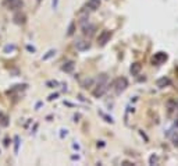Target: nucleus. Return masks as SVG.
<instances>
[{"label":"nucleus","mask_w":178,"mask_h":166,"mask_svg":"<svg viewBox=\"0 0 178 166\" xmlns=\"http://www.w3.org/2000/svg\"><path fill=\"white\" fill-rule=\"evenodd\" d=\"M166 85H170V80L166 78V77H163V78H160L157 81V87H160V88H164Z\"/></svg>","instance_id":"nucleus-13"},{"label":"nucleus","mask_w":178,"mask_h":166,"mask_svg":"<svg viewBox=\"0 0 178 166\" xmlns=\"http://www.w3.org/2000/svg\"><path fill=\"white\" fill-rule=\"evenodd\" d=\"M4 145H6V147L9 145V138H6V140H4Z\"/></svg>","instance_id":"nucleus-26"},{"label":"nucleus","mask_w":178,"mask_h":166,"mask_svg":"<svg viewBox=\"0 0 178 166\" xmlns=\"http://www.w3.org/2000/svg\"><path fill=\"white\" fill-rule=\"evenodd\" d=\"M59 85V83H57V81H47L46 83V87H49V88H56V87Z\"/></svg>","instance_id":"nucleus-19"},{"label":"nucleus","mask_w":178,"mask_h":166,"mask_svg":"<svg viewBox=\"0 0 178 166\" xmlns=\"http://www.w3.org/2000/svg\"><path fill=\"white\" fill-rule=\"evenodd\" d=\"M3 4L9 9V10H20L21 7L24 6L22 0H4Z\"/></svg>","instance_id":"nucleus-2"},{"label":"nucleus","mask_w":178,"mask_h":166,"mask_svg":"<svg viewBox=\"0 0 178 166\" xmlns=\"http://www.w3.org/2000/svg\"><path fill=\"white\" fill-rule=\"evenodd\" d=\"M75 48H77V50H79V52H85V50H88L89 48H91V42H88V41H82V39H78L75 42Z\"/></svg>","instance_id":"nucleus-5"},{"label":"nucleus","mask_w":178,"mask_h":166,"mask_svg":"<svg viewBox=\"0 0 178 166\" xmlns=\"http://www.w3.org/2000/svg\"><path fill=\"white\" fill-rule=\"evenodd\" d=\"M15 49V45H7V46H4V53H10V52H14Z\"/></svg>","instance_id":"nucleus-18"},{"label":"nucleus","mask_w":178,"mask_h":166,"mask_svg":"<svg viewBox=\"0 0 178 166\" xmlns=\"http://www.w3.org/2000/svg\"><path fill=\"white\" fill-rule=\"evenodd\" d=\"M26 50H29V52H32V53H33V52H35L36 49H35L33 46H31V45H26Z\"/></svg>","instance_id":"nucleus-21"},{"label":"nucleus","mask_w":178,"mask_h":166,"mask_svg":"<svg viewBox=\"0 0 178 166\" xmlns=\"http://www.w3.org/2000/svg\"><path fill=\"white\" fill-rule=\"evenodd\" d=\"M10 124V120H9V116L4 115V113H0V126L2 127H7Z\"/></svg>","instance_id":"nucleus-10"},{"label":"nucleus","mask_w":178,"mask_h":166,"mask_svg":"<svg viewBox=\"0 0 178 166\" xmlns=\"http://www.w3.org/2000/svg\"><path fill=\"white\" fill-rule=\"evenodd\" d=\"M53 9H56V7H57V4H59V0H53Z\"/></svg>","instance_id":"nucleus-23"},{"label":"nucleus","mask_w":178,"mask_h":166,"mask_svg":"<svg viewBox=\"0 0 178 166\" xmlns=\"http://www.w3.org/2000/svg\"><path fill=\"white\" fill-rule=\"evenodd\" d=\"M18 148H20V137H14V154H18Z\"/></svg>","instance_id":"nucleus-16"},{"label":"nucleus","mask_w":178,"mask_h":166,"mask_svg":"<svg viewBox=\"0 0 178 166\" xmlns=\"http://www.w3.org/2000/svg\"><path fill=\"white\" fill-rule=\"evenodd\" d=\"M40 2H42V0H38V3H40Z\"/></svg>","instance_id":"nucleus-27"},{"label":"nucleus","mask_w":178,"mask_h":166,"mask_svg":"<svg viewBox=\"0 0 178 166\" xmlns=\"http://www.w3.org/2000/svg\"><path fill=\"white\" fill-rule=\"evenodd\" d=\"M13 21H14V24H17V25H22V24H25L26 17H25V14H24V13L18 11V13H15V14H14Z\"/></svg>","instance_id":"nucleus-6"},{"label":"nucleus","mask_w":178,"mask_h":166,"mask_svg":"<svg viewBox=\"0 0 178 166\" xmlns=\"http://www.w3.org/2000/svg\"><path fill=\"white\" fill-rule=\"evenodd\" d=\"M98 147H104V143H103V141H99V143H98Z\"/></svg>","instance_id":"nucleus-25"},{"label":"nucleus","mask_w":178,"mask_h":166,"mask_svg":"<svg viewBox=\"0 0 178 166\" xmlns=\"http://www.w3.org/2000/svg\"><path fill=\"white\" fill-rule=\"evenodd\" d=\"M95 30H96V27L92 25V24H88V25L84 24V27H82V32H84V35H86V37H92Z\"/></svg>","instance_id":"nucleus-7"},{"label":"nucleus","mask_w":178,"mask_h":166,"mask_svg":"<svg viewBox=\"0 0 178 166\" xmlns=\"http://www.w3.org/2000/svg\"><path fill=\"white\" fill-rule=\"evenodd\" d=\"M57 97H59V94H53V95H50V97H49V101H53V99H56Z\"/></svg>","instance_id":"nucleus-22"},{"label":"nucleus","mask_w":178,"mask_h":166,"mask_svg":"<svg viewBox=\"0 0 178 166\" xmlns=\"http://www.w3.org/2000/svg\"><path fill=\"white\" fill-rule=\"evenodd\" d=\"M113 87H114L115 92H117V94H121L122 91H124V90L127 88V87H128V81H127V78L121 77V78H117V80L114 81Z\"/></svg>","instance_id":"nucleus-1"},{"label":"nucleus","mask_w":178,"mask_h":166,"mask_svg":"<svg viewBox=\"0 0 178 166\" xmlns=\"http://www.w3.org/2000/svg\"><path fill=\"white\" fill-rule=\"evenodd\" d=\"M92 83H93L92 78H85V80L81 83V87H82V88H89V87L92 85Z\"/></svg>","instance_id":"nucleus-15"},{"label":"nucleus","mask_w":178,"mask_h":166,"mask_svg":"<svg viewBox=\"0 0 178 166\" xmlns=\"http://www.w3.org/2000/svg\"><path fill=\"white\" fill-rule=\"evenodd\" d=\"M129 71H131L132 76H138V73L141 71V64H139V63H134L131 66V69H129Z\"/></svg>","instance_id":"nucleus-12"},{"label":"nucleus","mask_w":178,"mask_h":166,"mask_svg":"<svg viewBox=\"0 0 178 166\" xmlns=\"http://www.w3.org/2000/svg\"><path fill=\"white\" fill-rule=\"evenodd\" d=\"M167 60V55L163 53V52H159V53L155 55V57H153V63L159 64V63H163V62H166Z\"/></svg>","instance_id":"nucleus-8"},{"label":"nucleus","mask_w":178,"mask_h":166,"mask_svg":"<svg viewBox=\"0 0 178 166\" xmlns=\"http://www.w3.org/2000/svg\"><path fill=\"white\" fill-rule=\"evenodd\" d=\"M110 37H111V32H110V31H103L99 35V38H98V43H99L100 46H104L106 43H107V41L110 39Z\"/></svg>","instance_id":"nucleus-4"},{"label":"nucleus","mask_w":178,"mask_h":166,"mask_svg":"<svg viewBox=\"0 0 178 166\" xmlns=\"http://www.w3.org/2000/svg\"><path fill=\"white\" fill-rule=\"evenodd\" d=\"M61 70L66 71V73H71V71L74 70V62H67V63H64V66L61 67Z\"/></svg>","instance_id":"nucleus-11"},{"label":"nucleus","mask_w":178,"mask_h":166,"mask_svg":"<svg viewBox=\"0 0 178 166\" xmlns=\"http://www.w3.org/2000/svg\"><path fill=\"white\" fill-rule=\"evenodd\" d=\"M107 91V85H106V83H98V85H96V90H93V97L95 98H100L103 95V94Z\"/></svg>","instance_id":"nucleus-3"},{"label":"nucleus","mask_w":178,"mask_h":166,"mask_svg":"<svg viewBox=\"0 0 178 166\" xmlns=\"http://www.w3.org/2000/svg\"><path fill=\"white\" fill-rule=\"evenodd\" d=\"M74 32H75V23H71L68 27V32H67V35L68 37H71V35H74Z\"/></svg>","instance_id":"nucleus-17"},{"label":"nucleus","mask_w":178,"mask_h":166,"mask_svg":"<svg viewBox=\"0 0 178 166\" xmlns=\"http://www.w3.org/2000/svg\"><path fill=\"white\" fill-rule=\"evenodd\" d=\"M156 162H157V158H156L155 155H152L150 156V165H153V163H156Z\"/></svg>","instance_id":"nucleus-20"},{"label":"nucleus","mask_w":178,"mask_h":166,"mask_svg":"<svg viewBox=\"0 0 178 166\" xmlns=\"http://www.w3.org/2000/svg\"><path fill=\"white\" fill-rule=\"evenodd\" d=\"M54 55H56V50H54V49H50L46 55H43V56H42V60H43V62H45V60H49L50 57H53Z\"/></svg>","instance_id":"nucleus-14"},{"label":"nucleus","mask_w":178,"mask_h":166,"mask_svg":"<svg viewBox=\"0 0 178 166\" xmlns=\"http://www.w3.org/2000/svg\"><path fill=\"white\" fill-rule=\"evenodd\" d=\"M86 6H88L91 10H96V9H99V6H100V0H88Z\"/></svg>","instance_id":"nucleus-9"},{"label":"nucleus","mask_w":178,"mask_h":166,"mask_svg":"<svg viewBox=\"0 0 178 166\" xmlns=\"http://www.w3.org/2000/svg\"><path fill=\"white\" fill-rule=\"evenodd\" d=\"M64 136H67V130H61V138H63Z\"/></svg>","instance_id":"nucleus-24"}]
</instances>
